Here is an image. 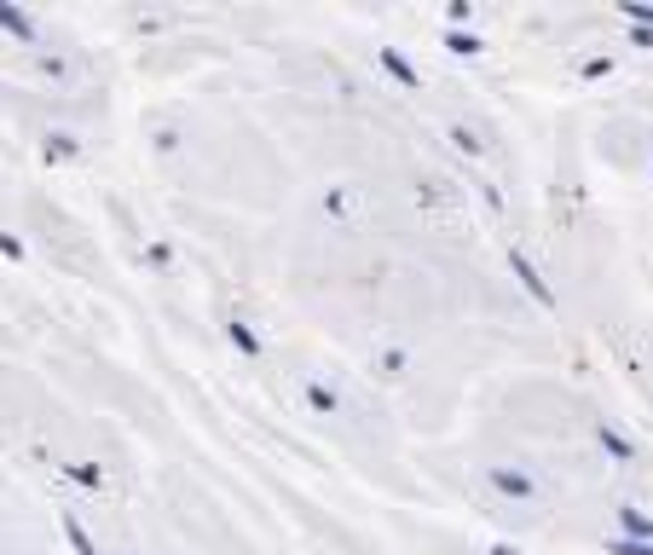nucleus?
<instances>
[{
    "label": "nucleus",
    "mask_w": 653,
    "mask_h": 555,
    "mask_svg": "<svg viewBox=\"0 0 653 555\" xmlns=\"http://www.w3.org/2000/svg\"><path fill=\"white\" fill-rule=\"evenodd\" d=\"M509 273H515V278H521V290H526V296H533L538 307H556V290H549V284L538 278V266H533V261H526L521 250H509Z\"/></svg>",
    "instance_id": "obj_1"
},
{
    "label": "nucleus",
    "mask_w": 653,
    "mask_h": 555,
    "mask_svg": "<svg viewBox=\"0 0 653 555\" xmlns=\"http://www.w3.org/2000/svg\"><path fill=\"white\" fill-rule=\"evenodd\" d=\"M492 486L503 492V498H538L533 475H521V469H503V463H492Z\"/></svg>",
    "instance_id": "obj_2"
},
{
    "label": "nucleus",
    "mask_w": 653,
    "mask_h": 555,
    "mask_svg": "<svg viewBox=\"0 0 653 555\" xmlns=\"http://www.w3.org/2000/svg\"><path fill=\"white\" fill-rule=\"evenodd\" d=\"M382 65L394 70V76L405 81V88H422V76H417V65H411V58H405V53H394V47H387V53H382Z\"/></svg>",
    "instance_id": "obj_3"
},
{
    "label": "nucleus",
    "mask_w": 653,
    "mask_h": 555,
    "mask_svg": "<svg viewBox=\"0 0 653 555\" xmlns=\"http://www.w3.org/2000/svg\"><path fill=\"white\" fill-rule=\"evenodd\" d=\"M619 521H625V539H642V544H653V521L642 516V509H619Z\"/></svg>",
    "instance_id": "obj_4"
},
{
    "label": "nucleus",
    "mask_w": 653,
    "mask_h": 555,
    "mask_svg": "<svg viewBox=\"0 0 653 555\" xmlns=\"http://www.w3.org/2000/svg\"><path fill=\"white\" fill-rule=\"evenodd\" d=\"M0 30H12L18 41H35V24H30L24 12H12V7H0Z\"/></svg>",
    "instance_id": "obj_5"
},
{
    "label": "nucleus",
    "mask_w": 653,
    "mask_h": 555,
    "mask_svg": "<svg viewBox=\"0 0 653 555\" xmlns=\"http://www.w3.org/2000/svg\"><path fill=\"white\" fill-rule=\"evenodd\" d=\"M445 47H452L457 58H480V41L468 35V30H452V35H445Z\"/></svg>",
    "instance_id": "obj_6"
},
{
    "label": "nucleus",
    "mask_w": 653,
    "mask_h": 555,
    "mask_svg": "<svg viewBox=\"0 0 653 555\" xmlns=\"http://www.w3.org/2000/svg\"><path fill=\"white\" fill-rule=\"evenodd\" d=\"M596 435H602V446H607V458H630V440H625V435H614L607 423L596 428Z\"/></svg>",
    "instance_id": "obj_7"
},
{
    "label": "nucleus",
    "mask_w": 653,
    "mask_h": 555,
    "mask_svg": "<svg viewBox=\"0 0 653 555\" xmlns=\"http://www.w3.org/2000/svg\"><path fill=\"white\" fill-rule=\"evenodd\" d=\"M619 12H625V18H637L642 30H653V7H648V0H619Z\"/></svg>",
    "instance_id": "obj_8"
},
{
    "label": "nucleus",
    "mask_w": 653,
    "mask_h": 555,
    "mask_svg": "<svg viewBox=\"0 0 653 555\" xmlns=\"http://www.w3.org/2000/svg\"><path fill=\"white\" fill-rule=\"evenodd\" d=\"M307 405H313V411H336V394H330L324 382H313V388H307Z\"/></svg>",
    "instance_id": "obj_9"
},
{
    "label": "nucleus",
    "mask_w": 653,
    "mask_h": 555,
    "mask_svg": "<svg viewBox=\"0 0 653 555\" xmlns=\"http://www.w3.org/2000/svg\"><path fill=\"white\" fill-rule=\"evenodd\" d=\"M65 532H70V544H75V555H98V550H93V539H88V532H81L75 521H65Z\"/></svg>",
    "instance_id": "obj_10"
},
{
    "label": "nucleus",
    "mask_w": 653,
    "mask_h": 555,
    "mask_svg": "<svg viewBox=\"0 0 653 555\" xmlns=\"http://www.w3.org/2000/svg\"><path fill=\"white\" fill-rule=\"evenodd\" d=\"M232 342L243 347V354H260V342H255V331H249V324H232Z\"/></svg>",
    "instance_id": "obj_11"
},
{
    "label": "nucleus",
    "mask_w": 653,
    "mask_h": 555,
    "mask_svg": "<svg viewBox=\"0 0 653 555\" xmlns=\"http://www.w3.org/2000/svg\"><path fill=\"white\" fill-rule=\"evenodd\" d=\"M614 555H653V544H642V539H614Z\"/></svg>",
    "instance_id": "obj_12"
},
{
    "label": "nucleus",
    "mask_w": 653,
    "mask_h": 555,
    "mask_svg": "<svg viewBox=\"0 0 653 555\" xmlns=\"http://www.w3.org/2000/svg\"><path fill=\"white\" fill-rule=\"evenodd\" d=\"M452 139H457V151H468V157H475V151H480V139H475V134H468V128H452Z\"/></svg>",
    "instance_id": "obj_13"
},
{
    "label": "nucleus",
    "mask_w": 653,
    "mask_h": 555,
    "mask_svg": "<svg viewBox=\"0 0 653 555\" xmlns=\"http://www.w3.org/2000/svg\"><path fill=\"white\" fill-rule=\"evenodd\" d=\"M492 555H521L515 544H492Z\"/></svg>",
    "instance_id": "obj_14"
}]
</instances>
